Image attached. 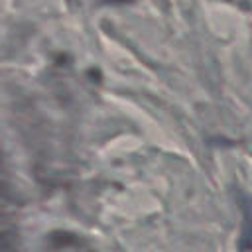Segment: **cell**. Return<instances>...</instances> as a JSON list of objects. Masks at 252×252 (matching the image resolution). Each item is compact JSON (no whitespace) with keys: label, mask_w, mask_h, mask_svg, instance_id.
Listing matches in <instances>:
<instances>
[{"label":"cell","mask_w":252,"mask_h":252,"mask_svg":"<svg viewBox=\"0 0 252 252\" xmlns=\"http://www.w3.org/2000/svg\"><path fill=\"white\" fill-rule=\"evenodd\" d=\"M238 252H252V197L242 201V228L238 238Z\"/></svg>","instance_id":"cell-1"}]
</instances>
